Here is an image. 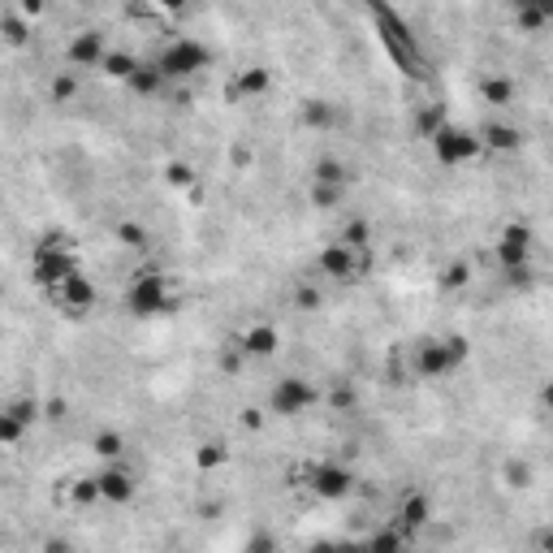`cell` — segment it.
<instances>
[{"instance_id":"obj_1","label":"cell","mask_w":553,"mask_h":553,"mask_svg":"<svg viewBox=\"0 0 553 553\" xmlns=\"http://www.w3.org/2000/svg\"><path fill=\"white\" fill-rule=\"evenodd\" d=\"M199 65H204V48H195V43H173L164 52V61H160L164 74H190Z\"/></svg>"},{"instance_id":"obj_2","label":"cell","mask_w":553,"mask_h":553,"mask_svg":"<svg viewBox=\"0 0 553 553\" xmlns=\"http://www.w3.org/2000/svg\"><path fill=\"white\" fill-rule=\"evenodd\" d=\"M437 147H441L445 160H467V156L480 152V139H471V134H463V130H441V134H437Z\"/></svg>"},{"instance_id":"obj_3","label":"cell","mask_w":553,"mask_h":553,"mask_svg":"<svg viewBox=\"0 0 553 553\" xmlns=\"http://www.w3.org/2000/svg\"><path fill=\"white\" fill-rule=\"evenodd\" d=\"M242 346L251 350V355H272V350H276V333L268 329V324H260V329H251L242 337Z\"/></svg>"},{"instance_id":"obj_4","label":"cell","mask_w":553,"mask_h":553,"mask_svg":"<svg viewBox=\"0 0 553 553\" xmlns=\"http://www.w3.org/2000/svg\"><path fill=\"white\" fill-rule=\"evenodd\" d=\"M316 489H320L324 497H342V493L350 489V475H342V471H320V475H316Z\"/></svg>"},{"instance_id":"obj_5","label":"cell","mask_w":553,"mask_h":553,"mask_svg":"<svg viewBox=\"0 0 553 553\" xmlns=\"http://www.w3.org/2000/svg\"><path fill=\"white\" fill-rule=\"evenodd\" d=\"M303 402H312V389L307 385H298V381H286L281 385V402H276L281 411H294V407H303Z\"/></svg>"},{"instance_id":"obj_6","label":"cell","mask_w":553,"mask_h":553,"mask_svg":"<svg viewBox=\"0 0 553 553\" xmlns=\"http://www.w3.org/2000/svg\"><path fill=\"white\" fill-rule=\"evenodd\" d=\"M99 497L125 501V497H130V480H125V475H104V480H99Z\"/></svg>"},{"instance_id":"obj_7","label":"cell","mask_w":553,"mask_h":553,"mask_svg":"<svg viewBox=\"0 0 553 553\" xmlns=\"http://www.w3.org/2000/svg\"><path fill=\"white\" fill-rule=\"evenodd\" d=\"M324 268H329V272H337V276H346V272H350V251H346V242L324 251Z\"/></svg>"},{"instance_id":"obj_8","label":"cell","mask_w":553,"mask_h":553,"mask_svg":"<svg viewBox=\"0 0 553 553\" xmlns=\"http://www.w3.org/2000/svg\"><path fill=\"white\" fill-rule=\"evenodd\" d=\"M69 57H74V61H95V57L104 61V52H99V39H95V35L78 39V43H74V52H69Z\"/></svg>"},{"instance_id":"obj_9","label":"cell","mask_w":553,"mask_h":553,"mask_svg":"<svg viewBox=\"0 0 553 553\" xmlns=\"http://www.w3.org/2000/svg\"><path fill=\"white\" fill-rule=\"evenodd\" d=\"M424 514H428V506H424V501H407V527H419Z\"/></svg>"},{"instance_id":"obj_10","label":"cell","mask_w":553,"mask_h":553,"mask_svg":"<svg viewBox=\"0 0 553 553\" xmlns=\"http://www.w3.org/2000/svg\"><path fill=\"white\" fill-rule=\"evenodd\" d=\"M484 95H489V99H506L510 87H506V83H484Z\"/></svg>"},{"instance_id":"obj_11","label":"cell","mask_w":553,"mask_h":553,"mask_svg":"<svg viewBox=\"0 0 553 553\" xmlns=\"http://www.w3.org/2000/svg\"><path fill=\"white\" fill-rule=\"evenodd\" d=\"M251 553H272V540H268V536H260L255 545H251Z\"/></svg>"},{"instance_id":"obj_12","label":"cell","mask_w":553,"mask_h":553,"mask_svg":"<svg viewBox=\"0 0 553 553\" xmlns=\"http://www.w3.org/2000/svg\"><path fill=\"white\" fill-rule=\"evenodd\" d=\"M57 95H74V78H57Z\"/></svg>"},{"instance_id":"obj_13","label":"cell","mask_w":553,"mask_h":553,"mask_svg":"<svg viewBox=\"0 0 553 553\" xmlns=\"http://www.w3.org/2000/svg\"><path fill=\"white\" fill-rule=\"evenodd\" d=\"M545 398H549V407H553V385H549V389H545Z\"/></svg>"}]
</instances>
